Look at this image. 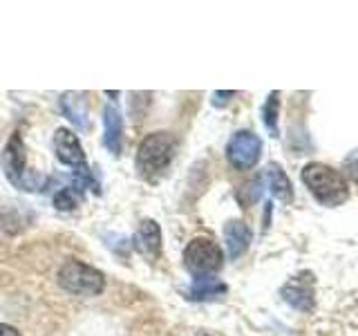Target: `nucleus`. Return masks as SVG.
Listing matches in <instances>:
<instances>
[{
	"label": "nucleus",
	"instance_id": "f257e3e1",
	"mask_svg": "<svg viewBox=\"0 0 358 336\" xmlns=\"http://www.w3.org/2000/svg\"><path fill=\"white\" fill-rule=\"evenodd\" d=\"M177 155V137L168 130L145 134L134 157V171L145 182H157Z\"/></svg>",
	"mask_w": 358,
	"mask_h": 336
},
{
	"label": "nucleus",
	"instance_id": "f03ea898",
	"mask_svg": "<svg viewBox=\"0 0 358 336\" xmlns=\"http://www.w3.org/2000/svg\"><path fill=\"white\" fill-rule=\"evenodd\" d=\"M302 182L309 188V193L320 202L322 206H341L350 197V186L341 171L334 166L311 162L302 168Z\"/></svg>",
	"mask_w": 358,
	"mask_h": 336
},
{
	"label": "nucleus",
	"instance_id": "7ed1b4c3",
	"mask_svg": "<svg viewBox=\"0 0 358 336\" xmlns=\"http://www.w3.org/2000/svg\"><path fill=\"white\" fill-rule=\"evenodd\" d=\"M61 289H65L67 294L74 296H99L103 294L106 289V276L103 272H99L96 267L87 265L83 260H65L59 267V274H56Z\"/></svg>",
	"mask_w": 358,
	"mask_h": 336
},
{
	"label": "nucleus",
	"instance_id": "20e7f679",
	"mask_svg": "<svg viewBox=\"0 0 358 336\" xmlns=\"http://www.w3.org/2000/svg\"><path fill=\"white\" fill-rule=\"evenodd\" d=\"M3 171L9 184H14L18 190H36L38 188V175L27 171V148L22 141L20 132H11L9 141L5 144L3 157H0Z\"/></svg>",
	"mask_w": 358,
	"mask_h": 336
},
{
	"label": "nucleus",
	"instance_id": "39448f33",
	"mask_svg": "<svg viewBox=\"0 0 358 336\" xmlns=\"http://www.w3.org/2000/svg\"><path fill=\"white\" fill-rule=\"evenodd\" d=\"M184 267L195 278L215 276L224 267V251L210 238H193L184 249Z\"/></svg>",
	"mask_w": 358,
	"mask_h": 336
},
{
	"label": "nucleus",
	"instance_id": "423d86ee",
	"mask_svg": "<svg viewBox=\"0 0 358 336\" xmlns=\"http://www.w3.org/2000/svg\"><path fill=\"white\" fill-rule=\"evenodd\" d=\"M262 139L253 130H238L227 144V160L235 171H251L260 162Z\"/></svg>",
	"mask_w": 358,
	"mask_h": 336
},
{
	"label": "nucleus",
	"instance_id": "0eeeda50",
	"mask_svg": "<svg viewBox=\"0 0 358 336\" xmlns=\"http://www.w3.org/2000/svg\"><path fill=\"white\" fill-rule=\"evenodd\" d=\"M316 280H313V274L302 272L294 278H289L287 283L280 289L285 302H289L291 307L298 312H311L313 305H316Z\"/></svg>",
	"mask_w": 358,
	"mask_h": 336
},
{
	"label": "nucleus",
	"instance_id": "6e6552de",
	"mask_svg": "<svg viewBox=\"0 0 358 336\" xmlns=\"http://www.w3.org/2000/svg\"><path fill=\"white\" fill-rule=\"evenodd\" d=\"M54 153L59 162L70 168H83L85 166V153L78 134L70 128H59L54 132Z\"/></svg>",
	"mask_w": 358,
	"mask_h": 336
},
{
	"label": "nucleus",
	"instance_id": "1a4fd4ad",
	"mask_svg": "<svg viewBox=\"0 0 358 336\" xmlns=\"http://www.w3.org/2000/svg\"><path fill=\"white\" fill-rule=\"evenodd\" d=\"M134 249H137L145 260H157L162 255V227L157 220L145 218L139 222L132 238Z\"/></svg>",
	"mask_w": 358,
	"mask_h": 336
},
{
	"label": "nucleus",
	"instance_id": "9d476101",
	"mask_svg": "<svg viewBox=\"0 0 358 336\" xmlns=\"http://www.w3.org/2000/svg\"><path fill=\"white\" fill-rule=\"evenodd\" d=\"M224 240H227V253L231 260H238L251 246V229L242 220H229L224 227Z\"/></svg>",
	"mask_w": 358,
	"mask_h": 336
},
{
	"label": "nucleus",
	"instance_id": "9b49d317",
	"mask_svg": "<svg viewBox=\"0 0 358 336\" xmlns=\"http://www.w3.org/2000/svg\"><path fill=\"white\" fill-rule=\"evenodd\" d=\"M121 137H123L121 110L115 104H108L103 108V146L112 155L121 153Z\"/></svg>",
	"mask_w": 358,
	"mask_h": 336
},
{
	"label": "nucleus",
	"instance_id": "f8f14e48",
	"mask_svg": "<svg viewBox=\"0 0 358 336\" xmlns=\"http://www.w3.org/2000/svg\"><path fill=\"white\" fill-rule=\"evenodd\" d=\"M227 283H222L220 278L215 276H206V278H195L193 285L188 287L186 291V298L188 300H197V302H204V300H217L222 296H227Z\"/></svg>",
	"mask_w": 358,
	"mask_h": 336
},
{
	"label": "nucleus",
	"instance_id": "ddd939ff",
	"mask_svg": "<svg viewBox=\"0 0 358 336\" xmlns=\"http://www.w3.org/2000/svg\"><path fill=\"white\" fill-rule=\"evenodd\" d=\"M61 110L65 112V117L70 119L76 128L90 130V112L83 94L78 92H67L61 97Z\"/></svg>",
	"mask_w": 358,
	"mask_h": 336
},
{
	"label": "nucleus",
	"instance_id": "4468645a",
	"mask_svg": "<svg viewBox=\"0 0 358 336\" xmlns=\"http://www.w3.org/2000/svg\"><path fill=\"white\" fill-rule=\"evenodd\" d=\"M264 177H266L268 190L273 193V197L285 202V204H291V202H294V186H291V179L278 164H268L264 171Z\"/></svg>",
	"mask_w": 358,
	"mask_h": 336
},
{
	"label": "nucleus",
	"instance_id": "2eb2a0df",
	"mask_svg": "<svg viewBox=\"0 0 358 336\" xmlns=\"http://www.w3.org/2000/svg\"><path fill=\"white\" fill-rule=\"evenodd\" d=\"M278 117H280V92H271L262 106V121H264L266 130L271 132V137H280Z\"/></svg>",
	"mask_w": 358,
	"mask_h": 336
},
{
	"label": "nucleus",
	"instance_id": "dca6fc26",
	"mask_svg": "<svg viewBox=\"0 0 358 336\" xmlns=\"http://www.w3.org/2000/svg\"><path fill=\"white\" fill-rule=\"evenodd\" d=\"M78 197H81V195H78L72 186L61 188L59 193L54 195V206L59 211H74L78 206Z\"/></svg>",
	"mask_w": 358,
	"mask_h": 336
},
{
	"label": "nucleus",
	"instance_id": "f3484780",
	"mask_svg": "<svg viewBox=\"0 0 358 336\" xmlns=\"http://www.w3.org/2000/svg\"><path fill=\"white\" fill-rule=\"evenodd\" d=\"M345 171H347V175H350L352 182L358 184V150L352 153V155L345 160Z\"/></svg>",
	"mask_w": 358,
	"mask_h": 336
},
{
	"label": "nucleus",
	"instance_id": "a211bd4d",
	"mask_svg": "<svg viewBox=\"0 0 358 336\" xmlns=\"http://www.w3.org/2000/svg\"><path fill=\"white\" fill-rule=\"evenodd\" d=\"M233 97H235L233 90H229V92H222V90H220V92L213 94V106H215V108H224Z\"/></svg>",
	"mask_w": 358,
	"mask_h": 336
},
{
	"label": "nucleus",
	"instance_id": "6ab92c4d",
	"mask_svg": "<svg viewBox=\"0 0 358 336\" xmlns=\"http://www.w3.org/2000/svg\"><path fill=\"white\" fill-rule=\"evenodd\" d=\"M0 336H20V332L16 328H11L7 323H0Z\"/></svg>",
	"mask_w": 358,
	"mask_h": 336
}]
</instances>
